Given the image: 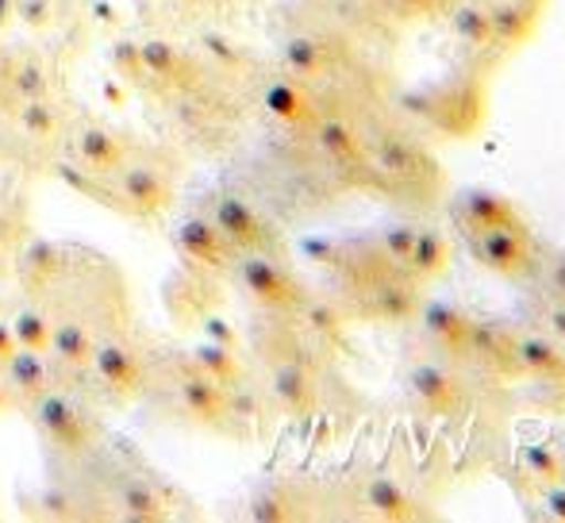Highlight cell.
<instances>
[{"instance_id": "obj_53", "label": "cell", "mask_w": 565, "mask_h": 523, "mask_svg": "<svg viewBox=\"0 0 565 523\" xmlns=\"http://www.w3.org/2000/svg\"><path fill=\"white\" fill-rule=\"evenodd\" d=\"M12 274V258H8V247L0 243V277H8Z\"/></svg>"}, {"instance_id": "obj_39", "label": "cell", "mask_w": 565, "mask_h": 523, "mask_svg": "<svg viewBox=\"0 0 565 523\" xmlns=\"http://www.w3.org/2000/svg\"><path fill=\"white\" fill-rule=\"evenodd\" d=\"M377 170L388 173V178H416V173H419V154L404 139H396V135H393V139H381Z\"/></svg>"}, {"instance_id": "obj_34", "label": "cell", "mask_w": 565, "mask_h": 523, "mask_svg": "<svg viewBox=\"0 0 565 523\" xmlns=\"http://www.w3.org/2000/svg\"><path fill=\"white\" fill-rule=\"evenodd\" d=\"M520 466L539 485H558V481H565V455L554 442H531L520 455Z\"/></svg>"}, {"instance_id": "obj_4", "label": "cell", "mask_w": 565, "mask_h": 523, "mask_svg": "<svg viewBox=\"0 0 565 523\" xmlns=\"http://www.w3.org/2000/svg\"><path fill=\"white\" fill-rule=\"evenodd\" d=\"M150 366H154V351L135 335L131 328L100 335L93 343L89 370L100 385V396L113 404H135L142 401L150 385Z\"/></svg>"}, {"instance_id": "obj_37", "label": "cell", "mask_w": 565, "mask_h": 523, "mask_svg": "<svg viewBox=\"0 0 565 523\" xmlns=\"http://www.w3.org/2000/svg\"><path fill=\"white\" fill-rule=\"evenodd\" d=\"M450 262V247L439 232H416V243H412L408 266L416 277H439Z\"/></svg>"}, {"instance_id": "obj_49", "label": "cell", "mask_w": 565, "mask_h": 523, "mask_svg": "<svg viewBox=\"0 0 565 523\" xmlns=\"http://www.w3.org/2000/svg\"><path fill=\"white\" fill-rule=\"evenodd\" d=\"M551 328H554V335L565 339V305H558V308L551 312Z\"/></svg>"}, {"instance_id": "obj_48", "label": "cell", "mask_w": 565, "mask_h": 523, "mask_svg": "<svg viewBox=\"0 0 565 523\" xmlns=\"http://www.w3.org/2000/svg\"><path fill=\"white\" fill-rule=\"evenodd\" d=\"M4 416H20V401H15L12 389H8L4 374H0V419Z\"/></svg>"}, {"instance_id": "obj_41", "label": "cell", "mask_w": 565, "mask_h": 523, "mask_svg": "<svg viewBox=\"0 0 565 523\" xmlns=\"http://www.w3.org/2000/svg\"><path fill=\"white\" fill-rule=\"evenodd\" d=\"M300 316H305V323H308L312 335L331 339V343L342 339V328H347V323H342L339 308L328 305V300H305V305H300Z\"/></svg>"}, {"instance_id": "obj_1", "label": "cell", "mask_w": 565, "mask_h": 523, "mask_svg": "<svg viewBox=\"0 0 565 523\" xmlns=\"http://www.w3.org/2000/svg\"><path fill=\"white\" fill-rule=\"evenodd\" d=\"M154 408H162L166 419L178 416L189 427H204V431L235 435L227 416V389L209 377L189 351H154V366H150L147 393Z\"/></svg>"}, {"instance_id": "obj_30", "label": "cell", "mask_w": 565, "mask_h": 523, "mask_svg": "<svg viewBox=\"0 0 565 523\" xmlns=\"http://www.w3.org/2000/svg\"><path fill=\"white\" fill-rule=\"evenodd\" d=\"M189 354H193L196 366H201L209 377H216L224 389L246 377V366H243V359H238L235 346H220V343H212V339H201Z\"/></svg>"}, {"instance_id": "obj_15", "label": "cell", "mask_w": 565, "mask_h": 523, "mask_svg": "<svg viewBox=\"0 0 565 523\" xmlns=\"http://www.w3.org/2000/svg\"><path fill=\"white\" fill-rule=\"evenodd\" d=\"M466 354H473L484 370L500 377H520L523 362H520V343L508 335L497 323H469V339H466Z\"/></svg>"}, {"instance_id": "obj_28", "label": "cell", "mask_w": 565, "mask_h": 523, "mask_svg": "<svg viewBox=\"0 0 565 523\" xmlns=\"http://www.w3.org/2000/svg\"><path fill=\"white\" fill-rule=\"evenodd\" d=\"M15 124L28 139H39V142H54L62 135V113L51 97H31V100H20L15 108Z\"/></svg>"}, {"instance_id": "obj_50", "label": "cell", "mask_w": 565, "mask_h": 523, "mask_svg": "<svg viewBox=\"0 0 565 523\" xmlns=\"http://www.w3.org/2000/svg\"><path fill=\"white\" fill-rule=\"evenodd\" d=\"M93 12L100 15V23H119L116 8H113V4H105V0H100V4H93Z\"/></svg>"}, {"instance_id": "obj_33", "label": "cell", "mask_w": 565, "mask_h": 523, "mask_svg": "<svg viewBox=\"0 0 565 523\" xmlns=\"http://www.w3.org/2000/svg\"><path fill=\"white\" fill-rule=\"evenodd\" d=\"M450 23H454V35H458L466 46H473V51L492 46V12H489V4L466 0V4H458L450 12Z\"/></svg>"}, {"instance_id": "obj_46", "label": "cell", "mask_w": 565, "mask_h": 523, "mask_svg": "<svg viewBox=\"0 0 565 523\" xmlns=\"http://www.w3.org/2000/svg\"><path fill=\"white\" fill-rule=\"evenodd\" d=\"M15 351H20V343H15V331L8 320H0V370L8 366V362L15 359Z\"/></svg>"}, {"instance_id": "obj_22", "label": "cell", "mask_w": 565, "mask_h": 523, "mask_svg": "<svg viewBox=\"0 0 565 523\" xmlns=\"http://www.w3.org/2000/svg\"><path fill=\"white\" fill-rule=\"evenodd\" d=\"M246 516L258 520V523L305 520V497H300L292 485H285V481H274V485H266L258 497H254V501H250V512H246Z\"/></svg>"}, {"instance_id": "obj_26", "label": "cell", "mask_w": 565, "mask_h": 523, "mask_svg": "<svg viewBox=\"0 0 565 523\" xmlns=\"http://www.w3.org/2000/svg\"><path fill=\"white\" fill-rule=\"evenodd\" d=\"M370 312L377 320L404 323L416 312V297H412V285H404L401 277H381L370 285Z\"/></svg>"}, {"instance_id": "obj_21", "label": "cell", "mask_w": 565, "mask_h": 523, "mask_svg": "<svg viewBox=\"0 0 565 523\" xmlns=\"http://www.w3.org/2000/svg\"><path fill=\"white\" fill-rule=\"evenodd\" d=\"M461 216H466V227L473 235H481V232H492V227H520L523 232V224H520V216H515V209L504 201L500 193H469L466 196V209H461Z\"/></svg>"}, {"instance_id": "obj_29", "label": "cell", "mask_w": 565, "mask_h": 523, "mask_svg": "<svg viewBox=\"0 0 565 523\" xmlns=\"http://www.w3.org/2000/svg\"><path fill=\"white\" fill-rule=\"evenodd\" d=\"M281 58L292 77L312 82V77H320L323 66H328V46H323L316 35H292V39H285Z\"/></svg>"}, {"instance_id": "obj_47", "label": "cell", "mask_w": 565, "mask_h": 523, "mask_svg": "<svg viewBox=\"0 0 565 523\" xmlns=\"http://www.w3.org/2000/svg\"><path fill=\"white\" fill-rule=\"evenodd\" d=\"M543 509H546V516H551V520L565 523V485H562V481H558V485H551V493H546Z\"/></svg>"}, {"instance_id": "obj_44", "label": "cell", "mask_w": 565, "mask_h": 523, "mask_svg": "<svg viewBox=\"0 0 565 523\" xmlns=\"http://www.w3.org/2000/svg\"><path fill=\"white\" fill-rule=\"evenodd\" d=\"M196 328L204 331V339H212V343H220V346H235V351H238V346H243V339H238V331L231 328V323L224 320V316H220V308H216V312L204 316V320L196 323Z\"/></svg>"}, {"instance_id": "obj_13", "label": "cell", "mask_w": 565, "mask_h": 523, "mask_svg": "<svg viewBox=\"0 0 565 523\" xmlns=\"http://www.w3.org/2000/svg\"><path fill=\"white\" fill-rule=\"evenodd\" d=\"M66 266V247L51 239H23L20 255L12 258V274L20 281V289L28 292L31 300H39L46 289L54 285V277Z\"/></svg>"}, {"instance_id": "obj_32", "label": "cell", "mask_w": 565, "mask_h": 523, "mask_svg": "<svg viewBox=\"0 0 565 523\" xmlns=\"http://www.w3.org/2000/svg\"><path fill=\"white\" fill-rule=\"evenodd\" d=\"M12 331H15V343L23 346V351H51V331H54V320L51 312H46L39 300H31V305H23L20 312L12 316Z\"/></svg>"}, {"instance_id": "obj_14", "label": "cell", "mask_w": 565, "mask_h": 523, "mask_svg": "<svg viewBox=\"0 0 565 523\" xmlns=\"http://www.w3.org/2000/svg\"><path fill=\"white\" fill-rule=\"evenodd\" d=\"M473 255L481 258L484 269L504 274V277H523L531 269L527 232H520V227H492V232H481V239L473 243Z\"/></svg>"}, {"instance_id": "obj_9", "label": "cell", "mask_w": 565, "mask_h": 523, "mask_svg": "<svg viewBox=\"0 0 565 523\" xmlns=\"http://www.w3.org/2000/svg\"><path fill=\"white\" fill-rule=\"evenodd\" d=\"M173 247H178V255H181V266L204 269V274H216V277L231 274L238 262V250L231 247L224 239V232H220L209 216L181 220L178 232H173Z\"/></svg>"}, {"instance_id": "obj_52", "label": "cell", "mask_w": 565, "mask_h": 523, "mask_svg": "<svg viewBox=\"0 0 565 523\" xmlns=\"http://www.w3.org/2000/svg\"><path fill=\"white\" fill-rule=\"evenodd\" d=\"M554 292H558V297L565 300V258L558 262V266H554Z\"/></svg>"}, {"instance_id": "obj_35", "label": "cell", "mask_w": 565, "mask_h": 523, "mask_svg": "<svg viewBox=\"0 0 565 523\" xmlns=\"http://www.w3.org/2000/svg\"><path fill=\"white\" fill-rule=\"evenodd\" d=\"M12 93L20 100L51 97V70L39 54H15L12 58Z\"/></svg>"}, {"instance_id": "obj_2", "label": "cell", "mask_w": 565, "mask_h": 523, "mask_svg": "<svg viewBox=\"0 0 565 523\" xmlns=\"http://www.w3.org/2000/svg\"><path fill=\"white\" fill-rule=\"evenodd\" d=\"M181 170H185V158L166 142H131L119 170L108 178L119 196V212L142 224L162 220L178 201Z\"/></svg>"}, {"instance_id": "obj_25", "label": "cell", "mask_w": 565, "mask_h": 523, "mask_svg": "<svg viewBox=\"0 0 565 523\" xmlns=\"http://www.w3.org/2000/svg\"><path fill=\"white\" fill-rule=\"evenodd\" d=\"M54 173H58L62 185L74 189L77 196H85V201L100 204V209L119 212V196H116V189H113V181H108V178H100V173H93V170H85V166H77L74 158H70V162L54 166ZM119 216H124V212H119Z\"/></svg>"}, {"instance_id": "obj_16", "label": "cell", "mask_w": 565, "mask_h": 523, "mask_svg": "<svg viewBox=\"0 0 565 523\" xmlns=\"http://www.w3.org/2000/svg\"><path fill=\"white\" fill-rule=\"evenodd\" d=\"M4 382H8V389H12V396L20 401V412L28 408L31 401H39L46 389L54 385V370H51V354L46 351H15V359L8 362L4 370Z\"/></svg>"}, {"instance_id": "obj_10", "label": "cell", "mask_w": 565, "mask_h": 523, "mask_svg": "<svg viewBox=\"0 0 565 523\" xmlns=\"http://www.w3.org/2000/svg\"><path fill=\"white\" fill-rule=\"evenodd\" d=\"M131 142H135V135H124L100 120H82L70 131V154H74V162L85 166V170L100 173V178H113L119 170V162L127 158V150H131Z\"/></svg>"}, {"instance_id": "obj_12", "label": "cell", "mask_w": 565, "mask_h": 523, "mask_svg": "<svg viewBox=\"0 0 565 523\" xmlns=\"http://www.w3.org/2000/svg\"><path fill=\"white\" fill-rule=\"evenodd\" d=\"M408 396L424 416H450L466 401V385L443 366H412L408 370Z\"/></svg>"}, {"instance_id": "obj_3", "label": "cell", "mask_w": 565, "mask_h": 523, "mask_svg": "<svg viewBox=\"0 0 565 523\" xmlns=\"http://www.w3.org/2000/svg\"><path fill=\"white\" fill-rule=\"evenodd\" d=\"M20 416L31 419V427L39 431V439L62 455L66 462H82V458L97 455L100 447V412H97V401L82 393H70V389H58L51 385L39 401H31Z\"/></svg>"}, {"instance_id": "obj_51", "label": "cell", "mask_w": 565, "mask_h": 523, "mask_svg": "<svg viewBox=\"0 0 565 523\" xmlns=\"http://www.w3.org/2000/svg\"><path fill=\"white\" fill-rule=\"evenodd\" d=\"M170 4H181V8H193V12H201V8H216V4H224V0H170Z\"/></svg>"}, {"instance_id": "obj_6", "label": "cell", "mask_w": 565, "mask_h": 523, "mask_svg": "<svg viewBox=\"0 0 565 523\" xmlns=\"http://www.w3.org/2000/svg\"><path fill=\"white\" fill-rule=\"evenodd\" d=\"M235 277H238V285L246 289V297H250L258 308H266V312L292 316V312H300V305L308 300L305 285H300L297 277H292L274 255H266V250L238 255Z\"/></svg>"}, {"instance_id": "obj_43", "label": "cell", "mask_w": 565, "mask_h": 523, "mask_svg": "<svg viewBox=\"0 0 565 523\" xmlns=\"http://www.w3.org/2000/svg\"><path fill=\"white\" fill-rule=\"evenodd\" d=\"M15 20H23L31 31H46L54 23V0H15Z\"/></svg>"}, {"instance_id": "obj_24", "label": "cell", "mask_w": 565, "mask_h": 523, "mask_svg": "<svg viewBox=\"0 0 565 523\" xmlns=\"http://www.w3.org/2000/svg\"><path fill=\"white\" fill-rule=\"evenodd\" d=\"M365 509H370V516L388 520V523L419 516L416 504H412V497L404 493V485L396 478H373L370 485H365Z\"/></svg>"}, {"instance_id": "obj_18", "label": "cell", "mask_w": 565, "mask_h": 523, "mask_svg": "<svg viewBox=\"0 0 565 523\" xmlns=\"http://www.w3.org/2000/svg\"><path fill=\"white\" fill-rule=\"evenodd\" d=\"M266 113L274 116V120L289 124V128H308V124H316V100L312 93L305 89V82H274L266 89Z\"/></svg>"}, {"instance_id": "obj_38", "label": "cell", "mask_w": 565, "mask_h": 523, "mask_svg": "<svg viewBox=\"0 0 565 523\" xmlns=\"http://www.w3.org/2000/svg\"><path fill=\"white\" fill-rule=\"evenodd\" d=\"M201 51H204V58L212 62V70H220V74H238V70L250 66V54H246L235 39H227L224 31H204Z\"/></svg>"}, {"instance_id": "obj_5", "label": "cell", "mask_w": 565, "mask_h": 523, "mask_svg": "<svg viewBox=\"0 0 565 523\" xmlns=\"http://www.w3.org/2000/svg\"><path fill=\"white\" fill-rule=\"evenodd\" d=\"M97 493L108 509V520L162 523V520H173V509H178L173 485H166V481L158 478V473H150L142 462L108 466Z\"/></svg>"}, {"instance_id": "obj_8", "label": "cell", "mask_w": 565, "mask_h": 523, "mask_svg": "<svg viewBox=\"0 0 565 523\" xmlns=\"http://www.w3.org/2000/svg\"><path fill=\"white\" fill-rule=\"evenodd\" d=\"M209 220L224 232V239L231 247L238 250V255H254V250H266V255H274V227L262 220V212L254 209L246 196L238 193H216L209 204Z\"/></svg>"}, {"instance_id": "obj_23", "label": "cell", "mask_w": 565, "mask_h": 523, "mask_svg": "<svg viewBox=\"0 0 565 523\" xmlns=\"http://www.w3.org/2000/svg\"><path fill=\"white\" fill-rule=\"evenodd\" d=\"M269 316H274V320H262L258 328L250 331L254 351H258L262 359L274 362V366H277V362L300 359V339H297V331L289 328L285 312H269Z\"/></svg>"}, {"instance_id": "obj_11", "label": "cell", "mask_w": 565, "mask_h": 523, "mask_svg": "<svg viewBox=\"0 0 565 523\" xmlns=\"http://www.w3.org/2000/svg\"><path fill=\"white\" fill-rule=\"evenodd\" d=\"M266 396L274 401V408H281L285 416L292 419H308L316 412V401H320V389H316V374L305 359H289L277 362L269 370V385Z\"/></svg>"}, {"instance_id": "obj_42", "label": "cell", "mask_w": 565, "mask_h": 523, "mask_svg": "<svg viewBox=\"0 0 565 523\" xmlns=\"http://www.w3.org/2000/svg\"><path fill=\"white\" fill-rule=\"evenodd\" d=\"M412 243H416V227L408 224H393L381 232V250H385L388 262H408Z\"/></svg>"}, {"instance_id": "obj_17", "label": "cell", "mask_w": 565, "mask_h": 523, "mask_svg": "<svg viewBox=\"0 0 565 523\" xmlns=\"http://www.w3.org/2000/svg\"><path fill=\"white\" fill-rule=\"evenodd\" d=\"M489 12H492V43L523 46L539 28L543 0H500V4H492Z\"/></svg>"}, {"instance_id": "obj_36", "label": "cell", "mask_w": 565, "mask_h": 523, "mask_svg": "<svg viewBox=\"0 0 565 523\" xmlns=\"http://www.w3.org/2000/svg\"><path fill=\"white\" fill-rule=\"evenodd\" d=\"M316 142H320V150L328 158H335V162H354V158H362V139H358V131L350 128V124L342 120H320L316 124Z\"/></svg>"}, {"instance_id": "obj_20", "label": "cell", "mask_w": 565, "mask_h": 523, "mask_svg": "<svg viewBox=\"0 0 565 523\" xmlns=\"http://www.w3.org/2000/svg\"><path fill=\"white\" fill-rule=\"evenodd\" d=\"M469 323H473V320H469V316L461 312L458 305H450V300H435V305L424 308V331L439 346H447V351H461V354H466Z\"/></svg>"}, {"instance_id": "obj_45", "label": "cell", "mask_w": 565, "mask_h": 523, "mask_svg": "<svg viewBox=\"0 0 565 523\" xmlns=\"http://www.w3.org/2000/svg\"><path fill=\"white\" fill-rule=\"evenodd\" d=\"M396 8H401L404 15H424V20H431V15H439L443 8H447V0H396Z\"/></svg>"}, {"instance_id": "obj_7", "label": "cell", "mask_w": 565, "mask_h": 523, "mask_svg": "<svg viewBox=\"0 0 565 523\" xmlns=\"http://www.w3.org/2000/svg\"><path fill=\"white\" fill-rule=\"evenodd\" d=\"M224 305V289H220L216 274H204V269L181 266L166 277L162 285V308L178 328H196L209 312Z\"/></svg>"}, {"instance_id": "obj_27", "label": "cell", "mask_w": 565, "mask_h": 523, "mask_svg": "<svg viewBox=\"0 0 565 523\" xmlns=\"http://www.w3.org/2000/svg\"><path fill=\"white\" fill-rule=\"evenodd\" d=\"M227 416H231V427H250L254 431H262V427L269 424V404H266V393L254 389L250 382H235L227 385Z\"/></svg>"}, {"instance_id": "obj_31", "label": "cell", "mask_w": 565, "mask_h": 523, "mask_svg": "<svg viewBox=\"0 0 565 523\" xmlns=\"http://www.w3.org/2000/svg\"><path fill=\"white\" fill-rule=\"evenodd\" d=\"M520 362H523V374H535L543 382H565V354L551 339L543 335L520 339Z\"/></svg>"}, {"instance_id": "obj_40", "label": "cell", "mask_w": 565, "mask_h": 523, "mask_svg": "<svg viewBox=\"0 0 565 523\" xmlns=\"http://www.w3.org/2000/svg\"><path fill=\"white\" fill-rule=\"evenodd\" d=\"M113 70L124 85L131 89H147V70H142V51L135 39H116L113 43Z\"/></svg>"}, {"instance_id": "obj_19", "label": "cell", "mask_w": 565, "mask_h": 523, "mask_svg": "<svg viewBox=\"0 0 565 523\" xmlns=\"http://www.w3.org/2000/svg\"><path fill=\"white\" fill-rule=\"evenodd\" d=\"M93 331L77 320H54V331H51V359L58 366H70V370H85L93 359Z\"/></svg>"}]
</instances>
